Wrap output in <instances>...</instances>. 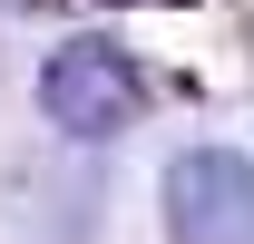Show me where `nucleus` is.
I'll use <instances>...</instances> for the list:
<instances>
[{
    "instance_id": "nucleus-2",
    "label": "nucleus",
    "mask_w": 254,
    "mask_h": 244,
    "mask_svg": "<svg viewBox=\"0 0 254 244\" xmlns=\"http://www.w3.org/2000/svg\"><path fill=\"white\" fill-rule=\"evenodd\" d=\"M166 244H254V156L186 147L166 166Z\"/></svg>"
},
{
    "instance_id": "nucleus-1",
    "label": "nucleus",
    "mask_w": 254,
    "mask_h": 244,
    "mask_svg": "<svg viewBox=\"0 0 254 244\" xmlns=\"http://www.w3.org/2000/svg\"><path fill=\"white\" fill-rule=\"evenodd\" d=\"M39 108H49V127L78 137V147L127 137L137 108H147V68L127 59V49H108V39H59L49 68H39Z\"/></svg>"
},
{
    "instance_id": "nucleus-3",
    "label": "nucleus",
    "mask_w": 254,
    "mask_h": 244,
    "mask_svg": "<svg viewBox=\"0 0 254 244\" xmlns=\"http://www.w3.org/2000/svg\"><path fill=\"white\" fill-rule=\"evenodd\" d=\"M157 10H186V0H157Z\"/></svg>"
}]
</instances>
